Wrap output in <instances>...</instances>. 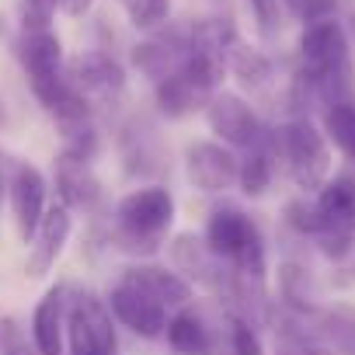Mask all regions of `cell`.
Segmentation results:
<instances>
[{
  "label": "cell",
  "instance_id": "1",
  "mask_svg": "<svg viewBox=\"0 0 355 355\" xmlns=\"http://www.w3.org/2000/svg\"><path fill=\"white\" fill-rule=\"evenodd\" d=\"M296 77L324 105L352 101V49H348V32L338 25V18L303 25Z\"/></svg>",
  "mask_w": 355,
  "mask_h": 355
},
{
  "label": "cell",
  "instance_id": "2",
  "mask_svg": "<svg viewBox=\"0 0 355 355\" xmlns=\"http://www.w3.org/2000/svg\"><path fill=\"white\" fill-rule=\"evenodd\" d=\"M171 223H174V196L160 185H146L119 199L112 241L122 251L153 254L164 234L171 230Z\"/></svg>",
  "mask_w": 355,
  "mask_h": 355
},
{
  "label": "cell",
  "instance_id": "3",
  "mask_svg": "<svg viewBox=\"0 0 355 355\" xmlns=\"http://www.w3.org/2000/svg\"><path fill=\"white\" fill-rule=\"evenodd\" d=\"M209 251L227 261L237 275L261 282L268 272V248H265V234L261 227L237 206H216L209 223H206V237Z\"/></svg>",
  "mask_w": 355,
  "mask_h": 355
},
{
  "label": "cell",
  "instance_id": "4",
  "mask_svg": "<svg viewBox=\"0 0 355 355\" xmlns=\"http://www.w3.org/2000/svg\"><path fill=\"white\" fill-rule=\"evenodd\" d=\"M275 136H279V160H286L296 189L317 196L331 171V150L324 132L306 115H293L286 125L275 129Z\"/></svg>",
  "mask_w": 355,
  "mask_h": 355
},
{
  "label": "cell",
  "instance_id": "5",
  "mask_svg": "<svg viewBox=\"0 0 355 355\" xmlns=\"http://www.w3.org/2000/svg\"><path fill=\"white\" fill-rule=\"evenodd\" d=\"M18 56H21V67H25V73H28L32 94L39 98V105H42L46 112H53L56 101H60V98L67 94V87H70V77L63 73V42L56 39L53 28L21 32Z\"/></svg>",
  "mask_w": 355,
  "mask_h": 355
},
{
  "label": "cell",
  "instance_id": "6",
  "mask_svg": "<svg viewBox=\"0 0 355 355\" xmlns=\"http://www.w3.org/2000/svg\"><path fill=\"white\" fill-rule=\"evenodd\" d=\"M67 338L70 355H115V317L105 300L91 289H80L67 300Z\"/></svg>",
  "mask_w": 355,
  "mask_h": 355
},
{
  "label": "cell",
  "instance_id": "7",
  "mask_svg": "<svg viewBox=\"0 0 355 355\" xmlns=\"http://www.w3.org/2000/svg\"><path fill=\"white\" fill-rule=\"evenodd\" d=\"M206 122L209 129L227 143V146H237V150H248L254 146L261 136H265V125L261 119L254 115V108L241 98V94H230V91H216L206 105Z\"/></svg>",
  "mask_w": 355,
  "mask_h": 355
},
{
  "label": "cell",
  "instance_id": "8",
  "mask_svg": "<svg viewBox=\"0 0 355 355\" xmlns=\"http://www.w3.org/2000/svg\"><path fill=\"white\" fill-rule=\"evenodd\" d=\"M8 202H11V220L18 227V237L28 244L39 234V223L46 216V178L35 164H15Z\"/></svg>",
  "mask_w": 355,
  "mask_h": 355
},
{
  "label": "cell",
  "instance_id": "9",
  "mask_svg": "<svg viewBox=\"0 0 355 355\" xmlns=\"http://www.w3.org/2000/svg\"><path fill=\"white\" fill-rule=\"evenodd\" d=\"M108 310H112V317L122 324V327H129L132 334H139V338H164V331H167V306H160L157 300H150L146 293H139L136 286H129V282H122L119 279V286L108 293Z\"/></svg>",
  "mask_w": 355,
  "mask_h": 355
},
{
  "label": "cell",
  "instance_id": "10",
  "mask_svg": "<svg viewBox=\"0 0 355 355\" xmlns=\"http://www.w3.org/2000/svg\"><path fill=\"white\" fill-rule=\"evenodd\" d=\"M237 167H241V157H234L230 146L223 143H192L189 153H185V171H189V182L199 189V192H227L234 182H237Z\"/></svg>",
  "mask_w": 355,
  "mask_h": 355
},
{
  "label": "cell",
  "instance_id": "11",
  "mask_svg": "<svg viewBox=\"0 0 355 355\" xmlns=\"http://www.w3.org/2000/svg\"><path fill=\"white\" fill-rule=\"evenodd\" d=\"M70 84L87 98V101H115L125 91V70L119 60H112L108 53H80L70 63Z\"/></svg>",
  "mask_w": 355,
  "mask_h": 355
},
{
  "label": "cell",
  "instance_id": "12",
  "mask_svg": "<svg viewBox=\"0 0 355 355\" xmlns=\"http://www.w3.org/2000/svg\"><path fill=\"white\" fill-rule=\"evenodd\" d=\"M189 46L192 42H189V32L185 28H164V32L157 28L146 42H139L132 49V67L157 84V80H164L167 73H174L178 67L185 63Z\"/></svg>",
  "mask_w": 355,
  "mask_h": 355
},
{
  "label": "cell",
  "instance_id": "13",
  "mask_svg": "<svg viewBox=\"0 0 355 355\" xmlns=\"http://www.w3.org/2000/svg\"><path fill=\"white\" fill-rule=\"evenodd\" d=\"M313 213H317V234L324 230L355 234V174H338L324 182L313 199Z\"/></svg>",
  "mask_w": 355,
  "mask_h": 355
},
{
  "label": "cell",
  "instance_id": "14",
  "mask_svg": "<svg viewBox=\"0 0 355 355\" xmlns=\"http://www.w3.org/2000/svg\"><path fill=\"white\" fill-rule=\"evenodd\" d=\"M122 282L136 286L139 293H146L150 300H157L167 310H182L192 303V282L171 268H160V265H129L122 272Z\"/></svg>",
  "mask_w": 355,
  "mask_h": 355
},
{
  "label": "cell",
  "instance_id": "15",
  "mask_svg": "<svg viewBox=\"0 0 355 355\" xmlns=\"http://www.w3.org/2000/svg\"><path fill=\"white\" fill-rule=\"evenodd\" d=\"M70 230H73V216H70L67 206L46 209V216L39 223V234H35V244H32V254H28V265H25V272L32 279H42L56 265V258L63 254V248L70 241Z\"/></svg>",
  "mask_w": 355,
  "mask_h": 355
},
{
  "label": "cell",
  "instance_id": "16",
  "mask_svg": "<svg viewBox=\"0 0 355 355\" xmlns=\"http://www.w3.org/2000/svg\"><path fill=\"white\" fill-rule=\"evenodd\" d=\"M67 331V286H53L32 313V341L39 355H63Z\"/></svg>",
  "mask_w": 355,
  "mask_h": 355
},
{
  "label": "cell",
  "instance_id": "17",
  "mask_svg": "<svg viewBox=\"0 0 355 355\" xmlns=\"http://www.w3.org/2000/svg\"><path fill=\"white\" fill-rule=\"evenodd\" d=\"M275 160H279V136L275 129H265V136L244 150L241 157V167H237V182L244 189V196L258 199L268 192L272 185V174H275Z\"/></svg>",
  "mask_w": 355,
  "mask_h": 355
},
{
  "label": "cell",
  "instance_id": "18",
  "mask_svg": "<svg viewBox=\"0 0 355 355\" xmlns=\"http://www.w3.org/2000/svg\"><path fill=\"white\" fill-rule=\"evenodd\" d=\"M56 185H60V196H63V206H77V209H94L101 202V182L94 178L91 164L87 160H77V157H67L60 153L56 160Z\"/></svg>",
  "mask_w": 355,
  "mask_h": 355
},
{
  "label": "cell",
  "instance_id": "19",
  "mask_svg": "<svg viewBox=\"0 0 355 355\" xmlns=\"http://www.w3.org/2000/svg\"><path fill=\"white\" fill-rule=\"evenodd\" d=\"M153 94H157V108L167 115V119H185L199 108L209 105V94H202L185 73L182 67H178L174 73H167L164 80L153 84Z\"/></svg>",
  "mask_w": 355,
  "mask_h": 355
},
{
  "label": "cell",
  "instance_id": "20",
  "mask_svg": "<svg viewBox=\"0 0 355 355\" xmlns=\"http://www.w3.org/2000/svg\"><path fill=\"white\" fill-rule=\"evenodd\" d=\"M164 338L178 355H209L213 352V331L206 327V320L192 306H182L171 313Z\"/></svg>",
  "mask_w": 355,
  "mask_h": 355
},
{
  "label": "cell",
  "instance_id": "21",
  "mask_svg": "<svg viewBox=\"0 0 355 355\" xmlns=\"http://www.w3.org/2000/svg\"><path fill=\"white\" fill-rule=\"evenodd\" d=\"M227 70L244 84V87H265L272 80V60L261 49H251L244 42H237L227 53Z\"/></svg>",
  "mask_w": 355,
  "mask_h": 355
},
{
  "label": "cell",
  "instance_id": "22",
  "mask_svg": "<svg viewBox=\"0 0 355 355\" xmlns=\"http://www.w3.org/2000/svg\"><path fill=\"white\" fill-rule=\"evenodd\" d=\"M324 136L355 164V98L324 108Z\"/></svg>",
  "mask_w": 355,
  "mask_h": 355
},
{
  "label": "cell",
  "instance_id": "23",
  "mask_svg": "<svg viewBox=\"0 0 355 355\" xmlns=\"http://www.w3.org/2000/svg\"><path fill=\"white\" fill-rule=\"evenodd\" d=\"M317 324L331 348L338 355H355V310L352 306H331L317 313Z\"/></svg>",
  "mask_w": 355,
  "mask_h": 355
},
{
  "label": "cell",
  "instance_id": "24",
  "mask_svg": "<svg viewBox=\"0 0 355 355\" xmlns=\"http://www.w3.org/2000/svg\"><path fill=\"white\" fill-rule=\"evenodd\" d=\"M125 8V18L139 32H157L171 18V0H119Z\"/></svg>",
  "mask_w": 355,
  "mask_h": 355
},
{
  "label": "cell",
  "instance_id": "25",
  "mask_svg": "<svg viewBox=\"0 0 355 355\" xmlns=\"http://www.w3.org/2000/svg\"><path fill=\"white\" fill-rule=\"evenodd\" d=\"M60 0H21V28L25 32H42L53 25Z\"/></svg>",
  "mask_w": 355,
  "mask_h": 355
},
{
  "label": "cell",
  "instance_id": "26",
  "mask_svg": "<svg viewBox=\"0 0 355 355\" xmlns=\"http://www.w3.org/2000/svg\"><path fill=\"white\" fill-rule=\"evenodd\" d=\"M248 4L258 21V32L265 39H275L282 32V0H248Z\"/></svg>",
  "mask_w": 355,
  "mask_h": 355
},
{
  "label": "cell",
  "instance_id": "27",
  "mask_svg": "<svg viewBox=\"0 0 355 355\" xmlns=\"http://www.w3.org/2000/svg\"><path fill=\"white\" fill-rule=\"evenodd\" d=\"M230 345H234V355H265L261 348V338L258 331L248 324V320H234V331H230Z\"/></svg>",
  "mask_w": 355,
  "mask_h": 355
},
{
  "label": "cell",
  "instance_id": "28",
  "mask_svg": "<svg viewBox=\"0 0 355 355\" xmlns=\"http://www.w3.org/2000/svg\"><path fill=\"white\" fill-rule=\"evenodd\" d=\"M338 15V0H300L296 4V18L303 25H313V21H331Z\"/></svg>",
  "mask_w": 355,
  "mask_h": 355
},
{
  "label": "cell",
  "instance_id": "29",
  "mask_svg": "<svg viewBox=\"0 0 355 355\" xmlns=\"http://www.w3.org/2000/svg\"><path fill=\"white\" fill-rule=\"evenodd\" d=\"M279 355H334V352L324 348V345H317V341H310L306 334H293Z\"/></svg>",
  "mask_w": 355,
  "mask_h": 355
},
{
  "label": "cell",
  "instance_id": "30",
  "mask_svg": "<svg viewBox=\"0 0 355 355\" xmlns=\"http://www.w3.org/2000/svg\"><path fill=\"white\" fill-rule=\"evenodd\" d=\"M60 8H63L70 18H80V15H87V11L94 8V0H60Z\"/></svg>",
  "mask_w": 355,
  "mask_h": 355
},
{
  "label": "cell",
  "instance_id": "31",
  "mask_svg": "<svg viewBox=\"0 0 355 355\" xmlns=\"http://www.w3.org/2000/svg\"><path fill=\"white\" fill-rule=\"evenodd\" d=\"M4 355H39V352H32L21 338H11V341L4 345Z\"/></svg>",
  "mask_w": 355,
  "mask_h": 355
},
{
  "label": "cell",
  "instance_id": "32",
  "mask_svg": "<svg viewBox=\"0 0 355 355\" xmlns=\"http://www.w3.org/2000/svg\"><path fill=\"white\" fill-rule=\"evenodd\" d=\"M8 185H11V178H8V167H4V153H0V202L8 199Z\"/></svg>",
  "mask_w": 355,
  "mask_h": 355
},
{
  "label": "cell",
  "instance_id": "33",
  "mask_svg": "<svg viewBox=\"0 0 355 355\" xmlns=\"http://www.w3.org/2000/svg\"><path fill=\"white\" fill-rule=\"evenodd\" d=\"M348 39L355 42V15H352V21H348Z\"/></svg>",
  "mask_w": 355,
  "mask_h": 355
},
{
  "label": "cell",
  "instance_id": "34",
  "mask_svg": "<svg viewBox=\"0 0 355 355\" xmlns=\"http://www.w3.org/2000/svg\"><path fill=\"white\" fill-rule=\"evenodd\" d=\"M282 4H286V8H293V11H296V4H300V0H282Z\"/></svg>",
  "mask_w": 355,
  "mask_h": 355
},
{
  "label": "cell",
  "instance_id": "35",
  "mask_svg": "<svg viewBox=\"0 0 355 355\" xmlns=\"http://www.w3.org/2000/svg\"><path fill=\"white\" fill-rule=\"evenodd\" d=\"M0 119H4V108H0Z\"/></svg>",
  "mask_w": 355,
  "mask_h": 355
},
{
  "label": "cell",
  "instance_id": "36",
  "mask_svg": "<svg viewBox=\"0 0 355 355\" xmlns=\"http://www.w3.org/2000/svg\"><path fill=\"white\" fill-rule=\"evenodd\" d=\"M216 4H227V0H216Z\"/></svg>",
  "mask_w": 355,
  "mask_h": 355
}]
</instances>
